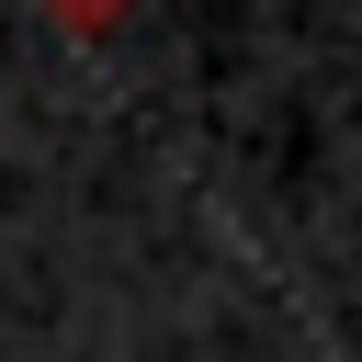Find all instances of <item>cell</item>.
Segmentation results:
<instances>
[]
</instances>
